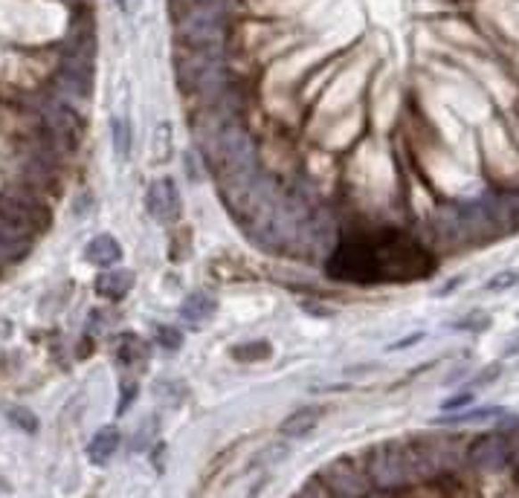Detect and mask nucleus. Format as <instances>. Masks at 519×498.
I'll list each match as a JSON object with an SVG mask.
<instances>
[{
  "label": "nucleus",
  "instance_id": "1",
  "mask_svg": "<svg viewBox=\"0 0 519 498\" xmlns=\"http://www.w3.org/2000/svg\"><path fill=\"white\" fill-rule=\"evenodd\" d=\"M363 467L368 481L377 490H400V486L421 481L418 472H415L409 440H386V444L372 446Z\"/></svg>",
  "mask_w": 519,
  "mask_h": 498
},
{
  "label": "nucleus",
  "instance_id": "2",
  "mask_svg": "<svg viewBox=\"0 0 519 498\" xmlns=\"http://www.w3.org/2000/svg\"><path fill=\"white\" fill-rule=\"evenodd\" d=\"M50 226V212L41 197L27 189V185H15L0 194V229L12 238L32 241Z\"/></svg>",
  "mask_w": 519,
  "mask_h": 498
},
{
  "label": "nucleus",
  "instance_id": "3",
  "mask_svg": "<svg viewBox=\"0 0 519 498\" xmlns=\"http://www.w3.org/2000/svg\"><path fill=\"white\" fill-rule=\"evenodd\" d=\"M317 478L334 498H366L372 490L366 467H357L351 458H334L319 469Z\"/></svg>",
  "mask_w": 519,
  "mask_h": 498
},
{
  "label": "nucleus",
  "instance_id": "4",
  "mask_svg": "<svg viewBox=\"0 0 519 498\" xmlns=\"http://www.w3.org/2000/svg\"><path fill=\"white\" fill-rule=\"evenodd\" d=\"M467 463L479 472H499L511 463V437L507 432L479 435L467 446Z\"/></svg>",
  "mask_w": 519,
  "mask_h": 498
},
{
  "label": "nucleus",
  "instance_id": "5",
  "mask_svg": "<svg viewBox=\"0 0 519 498\" xmlns=\"http://www.w3.org/2000/svg\"><path fill=\"white\" fill-rule=\"evenodd\" d=\"M145 208L157 224H175L183 212V200H180V192L171 177H160L148 185L145 192Z\"/></svg>",
  "mask_w": 519,
  "mask_h": 498
},
{
  "label": "nucleus",
  "instance_id": "6",
  "mask_svg": "<svg viewBox=\"0 0 519 498\" xmlns=\"http://www.w3.org/2000/svg\"><path fill=\"white\" fill-rule=\"evenodd\" d=\"M319 417H322L319 405H302V409H296V412H291V414L284 417L282 426H279V435H284V437H305V435H310L319 426Z\"/></svg>",
  "mask_w": 519,
  "mask_h": 498
},
{
  "label": "nucleus",
  "instance_id": "7",
  "mask_svg": "<svg viewBox=\"0 0 519 498\" xmlns=\"http://www.w3.org/2000/svg\"><path fill=\"white\" fill-rule=\"evenodd\" d=\"M215 310H218V301L210 293H203V290H194V293H189L186 298H183L180 319L189 322V324H203V322H210L215 316Z\"/></svg>",
  "mask_w": 519,
  "mask_h": 498
},
{
  "label": "nucleus",
  "instance_id": "8",
  "mask_svg": "<svg viewBox=\"0 0 519 498\" xmlns=\"http://www.w3.org/2000/svg\"><path fill=\"white\" fill-rule=\"evenodd\" d=\"M134 290V273L117 270V273H102L96 278V293L108 301H122Z\"/></svg>",
  "mask_w": 519,
  "mask_h": 498
},
{
  "label": "nucleus",
  "instance_id": "9",
  "mask_svg": "<svg viewBox=\"0 0 519 498\" xmlns=\"http://www.w3.org/2000/svg\"><path fill=\"white\" fill-rule=\"evenodd\" d=\"M122 444V435L117 426H102L99 432L94 435V440H90L87 446V458L94 463H108L113 455H117V449Z\"/></svg>",
  "mask_w": 519,
  "mask_h": 498
},
{
  "label": "nucleus",
  "instance_id": "10",
  "mask_svg": "<svg viewBox=\"0 0 519 498\" xmlns=\"http://www.w3.org/2000/svg\"><path fill=\"white\" fill-rule=\"evenodd\" d=\"M85 258H87L90 264H94V266H113V264H119L122 249H119L117 238H111V235H96V238L85 247Z\"/></svg>",
  "mask_w": 519,
  "mask_h": 498
},
{
  "label": "nucleus",
  "instance_id": "11",
  "mask_svg": "<svg viewBox=\"0 0 519 498\" xmlns=\"http://www.w3.org/2000/svg\"><path fill=\"white\" fill-rule=\"evenodd\" d=\"M113 356H117V363L122 368H134V365H143L148 359V347H145V342L140 339V336L122 333L117 339V354Z\"/></svg>",
  "mask_w": 519,
  "mask_h": 498
},
{
  "label": "nucleus",
  "instance_id": "12",
  "mask_svg": "<svg viewBox=\"0 0 519 498\" xmlns=\"http://www.w3.org/2000/svg\"><path fill=\"white\" fill-rule=\"evenodd\" d=\"M29 247H32V241L12 238V235H6V232L0 229V266L21 261V258H24V255L29 252Z\"/></svg>",
  "mask_w": 519,
  "mask_h": 498
},
{
  "label": "nucleus",
  "instance_id": "13",
  "mask_svg": "<svg viewBox=\"0 0 519 498\" xmlns=\"http://www.w3.org/2000/svg\"><path fill=\"white\" fill-rule=\"evenodd\" d=\"M270 354H273V347L264 339H252V342L233 347V359H238V363H261V359H270Z\"/></svg>",
  "mask_w": 519,
  "mask_h": 498
},
{
  "label": "nucleus",
  "instance_id": "14",
  "mask_svg": "<svg viewBox=\"0 0 519 498\" xmlns=\"http://www.w3.org/2000/svg\"><path fill=\"white\" fill-rule=\"evenodd\" d=\"M111 136H113V151H117L119 159H128L131 154V125L122 116H113L111 119Z\"/></svg>",
  "mask_w": 519,
  "mask_h": 498
},
{
  "label": "nucleus",
  "instance_id": "15",
  "mask_svg": "<svg viewBox=\"0 0 519 498\" xmlns=\"http://www.w3.org/2000/svg\"><path fill=\"white\" fill-rule=\"evenodd\" d=\"M502 409H470V412H456L449 417H438V423L444 426H458V423H479V420H488V417H499Z\"/></svg>",
  "mask_w": 519,
  "mask_h": 498
},
{
  "label": "nucleus",
  "instance_id": "16",
  "mask_svg": "<svg viewBox=\"0 0 519 498\" xmlns=\"http://www.w3.org/2000/svg\"><path fill=\"white\" fill-rule=\"evenodd\" d=\"M154 339L157 345L163 347V351H180V345H183V333L177 328H169V324H157L154 328Z\"/></svg>",
  "mask_w": 519,
  "mask_h": 498
},
{
  "label": "nucleus",
  "instance_id": "17",
  "mask_svg": "<svg viewBox=\"0 0 519 498\" xmlns=\"http://www.w3.org/2000/svg\"><path fill=\"white\" fill-rule=\"evenodd\" d=\"M490 328V316L484 310H470L467 316H461L456 322V331H488Z\"/></svg>",
  "mask_w": 519,
  "mask_h": 498
},
{
  "label": "nucleus",
  "instance_id": "18",
  "mask_svg": "<svg viewBox=\"0 0 519 498\" xmlns=\"http://www.w3.org/2000/svg\"><path fill=\"white\" fill-rule=\"evenodd\" d=\"M6 414H9V420H12L18 429H24V432H38V417L29 409H24V405H12Z\"/></svg>",
  "mask_w": 519,
  "mask_h": 498
},
{
  "label": "nucleus",
  "instance_id": "19",
  "mask_svg": "<svg viewBox=\"0 0 519 498\" xmlns=\"http://www.w3.org/2000/svg\"><path fill=\"white\" fill-rule=\"evenodd\" d=\"M516 282H519V273L505 270V273H496V275L490 278V282H488V290H490V293H505V290H511Z\"/></svg>",
  "mask_w": 519,
  "mask_h": 498
},
{
  "label": "nucleus",
  "instance_id": "20",
  "mask_svg": "<svg viewBox=\"0 0 519 498\" xmlns=\"http://www.w3.org/2000/svg\"><path fill=\"white\" fill-rule=\"evenodd\" d=\"M473 400H476V394L461 391V394H456V397L444 400V412H461V409H467V405H473Z\"/></svg>",
  "mask_w": 519,
  "mask_h": 498
},
{
  "label": "nucleus",
  "instance_id": "21",
  "mask_svg": "<svg viewBox=\"0 0 519 498\" xmlns=\"http://www.w3.org/2000/svg\"><path fill=\"white\" fill-rule=\"evenodd\" d=\"M496 377H499V365H488L482 371V374H476L470 380V388H479V386H488V382H493Z\"/></svg>",
  "mask_w": 519,
  "mask_h": 498
},
{
  "label": "nucleus",
  "instance_id": "22",
  "mask_svg": "<svg viewBox=\"0 0 519 498\" xmlns=\"http://www.w3.org/2000/svg\"><path fill=\"white\" fill-rule=\"evenodd\" d=\"M186 174H189V180H201V177H203V171H201V166H198V162H194V159H192V151H189V154H186Z\"/></svg>",
  "mask_w": 519,
  "mask_h": 498
},
{
  "label": "nucleus",
  "instance_id": "23",
  "mask_svg": "<svg viewBox=\"0 0 519 498\" xmlns=\"http://www.w3.org/2000/svg\"><path fill=\"white\" fill-rule=\"evenodd\" d=\"M9 336H12V322H9V319H0V342L9 339Z\"/></svg>",
  "mask_w": 519,
  "mask_h": 498
},
{
  "label": "nucleus",
  "instance_id": "24",
  "mask_svg": "<svg viewBox=\"0 0 519 498\" xmlns=\"http://www.w3.org/2000/svg\"><path fill=\"white\" fill-rule=\"evenodd\" d=\"M117 6L119 9H128V0H117Z\"/></svg>",
  "mask_w": 519,
  "mask_h": 498
}]
</instances>
